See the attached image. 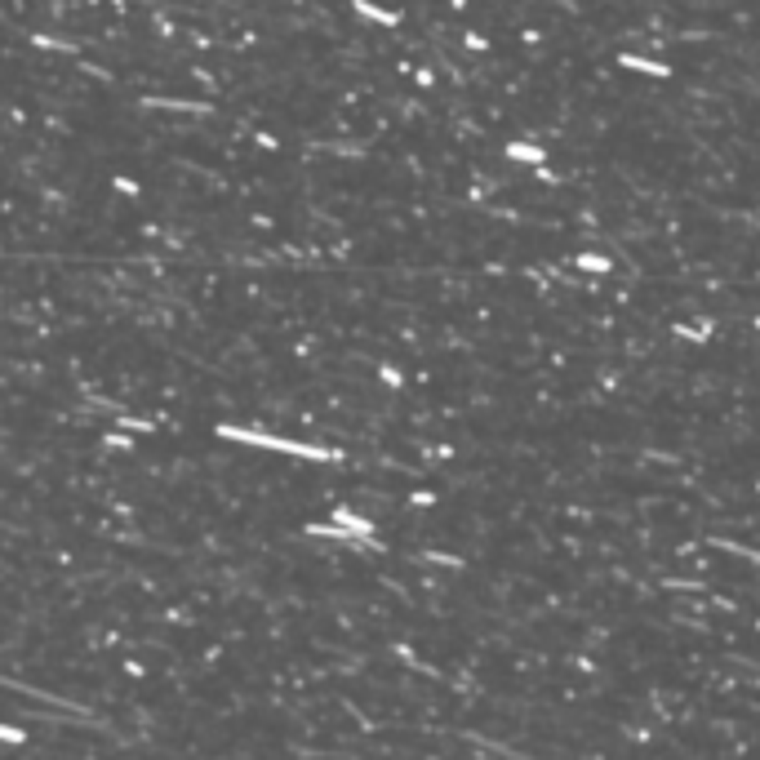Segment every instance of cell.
<instances>
[{"label": "cell", "mask_w": 760, "mask_h": 760, "mask_svg": "<svg viewBox=\"0 0 760 760\" xmlns=\"http://www.w3.org/2000/svg\"><path fill=\"white\" fill-rule=\"evenodd\" d=\"M0 738H5V742H23V734H18V730H9V725H0Z\"/></svg>", "instance_id": "1"}]
</instances>
